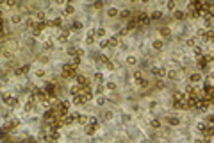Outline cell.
I'll use <instances>...</instances> for the list:
<instances>
[{"mask_svg": "<svg viewBox=\"0 0 214 143\" xmlns=\"http://www.w3.org/2000/svg\"><path fill=\"white\" fill-rule=\"evenodd\" d=\"M184 16H186V14L182 13V11H175V18H177V20H184Z\"/></svg>", "mask_w": 214, "mask_h": 143, "instance_id": "obj_33", "label": "cell"}, {"mask_svg": "<svg viewBox=\"0 0 214 143\" xmlns=\"http://www.w3.org/2000/svg\"><path fill=\"white\" fill-rule=\"evenodd\" d=\"M77 82H79V86H88V79L84 75H79L77 74Z\"/></svg>", "mask_w": 214, "mask_h": 143, "instance_id": "obj_19", "label": "cell"}, {"mask_svg": "<svg viewBox=\"0 0 214 143\" xmlns=\"http://www.w3.org/2000/svg\"><path fill=\"white\" fill-rule=\"evenodd\" d=\"M211 98H205V97H200L198 98V106H196V109L198 111H202V113H203V111H207L209 109V106H211Z\"/></svg>", "mask_w": 214, "mask_h": 143, "instance_id": "obj_7", "label": "cell"}, {"mask_svg": "<svg viewBox=\"0 0 214 143\" xmlns=\"http://www.w3.org/2000/svg\"><path fill=\"white\" fill-rule=\"evenodd\" d=\"M45 48H46V50H52V48H54V43H52V41H46V43H45Z\"/></svg>", "mask_w": 214, "mask_h": 143, "instance_id": "obj_37", "label": "cell"}, {"mask_svg": "<svg viewBox=\"0 0 214 143\" xmlns=\"http://www.w3.org/2000/svg\"><path fill=\"white\" fill-rule=\"evenodd\" d=\"M207 141H209V140H196L195 143H207Z\"/></svg>", "mask_w": 214, "mask_h": 143, "instance_id": "obj_49", "label": "cell"}, {"mask_svg": "<svg viewBox=\"0 0 214 143\" xmlns=\"http://www.w3.org/2000/svg\"><path fill=\"white\" fill-rule=\"evenodd\" d=\"M200 36H202V39H203V41H212V38H214V34H212V29L202 30V32H200Z\"/></svg>", "mask_w": 214, "mask_h": 143, "instance_id": "obj_10", "label": "cell"}, {"mask_svg": "<svg viewBox=\"0 0 214 143\" xmlns=\"http://www.w3.org/2000/svg\"><path fill=\"white\" fill-rule=\"evenodd\" d=\"M195 54H196V56H200V57L203 56V52H202V48H200V47H196V48H195Z\"/></svg>", "mask_w": 214, "mask_h": 143, "instance_id": "obj_42", "label": "cell"}, {"mask_svg": "<svg viewBox=\"0 0 214 143\" xmlns=\"http://www.w3.org/2000/svg\"><path fill=\"white\" fill-rule=\"evenodd\" d=\"M66 14H73V6H66Z\"/></svg>", "mask_w": 214, "mask_h": 143, "instance_id": "obj_40", "label": "cell"}, {"mask_svg": "<svg viewBox=\"0 0 214 143\" xmlns=\"http://www.w3.org/2000/svg\"><path fill=\"white\" fill-rule=\"evenodd\" d=\"M98 63H102V65H109V59H107L105 56H100V59H98Z\"/></svg>", "mask_w": 214, "mask_h": 143, "instance_id": "obj_30", "label": "cell"}, {"mask_svg": "<svg viewBox=\"0 0 214 143\" xmlns=\"http://www.w3.org/2000/svg\"><path fill=\"white\" fill-rule=\"evenodd\" d=\"M152 72H154V75L155 77H162V75H164V68H154V70H152Z\"/></svg>", "mask_w": 214, "mask_h": 143, "instance_id": "obj_21", "label": "cell"}, {"mask_svg": "<svg viewBox=\"0 0 214 143\" xmlns=\"http://www.w3.org/2000/svg\"><path fill=\"white\" fill-rule=\"evenodd\" d=\"M198 98H200V97H187V107L196 109V106H198Z\"/></svg>", "mask_w": 214, "mask_h": 143, "instance_id": "obj_16", "label": "cell"}, {"mask_svg": "<svg viewBox=\"0 0 214 143\" xmlns=\"http://www.w3.org/2000/svg\"><path fill=\"white\" fill-rule=\"evenodd\" d=\"M168 124H171V125H177V124H178V118H175V116L171 118V116H170V118H168Z\"/></svg>", "mask_w": 214, "mask_h": 143, "instance_id": "obj_31", "label": "cell"}, {"mask_svg": "<svg viewBox=\"0 0 214 143\" xmlns=\"http://www.w3.org/2000/svg\"><path fill=\"white\" fill-rule=\"evenodd\" d=\"M152 18H154V20H157V18H161V13H159V11H155V13H152Z\"/></svg>", "mask_w": 214, "mask_h": 143, "instance_id": "obj_43", "label": "cell"}, {"mask_svg": "<svg viewBox=\"0 0 214 143\" xmlns=\"http://www.w3.org/2000/svg\"><path fill=\"white\" fill-rule=\"evenodd\" d=\"M187 45H189V47H195V45H196V39H195V38L187 39Z\"/></svg>", "mask_w": 214, "mask_h": 143, "instance_id": "obj_39", "label": "cell"}, {"mask_svg": "<svg viewBox=\"0 0 214 143\" xmlns=\"http://www.w3.org/2000/svg\"><path fill=\"white\" fill-rule=\"evenodd\" d=\"M95 80H96V84H102V82H104V75H102V74H96V75H95Z\"/></svg>", "mask_w": 214, "mask_h": 143, "instance_id": "obj_28", "label": "cell"}, {"mask_svg": "<svg viewBox=\"0 0 214 143\" xmlns=\"http://www.w3.org/2000/svg\"><path fill=\"white\" fill-rule=\"evenodd\" d=\"M71 95H73V104L80 106V104H84V102L91 100L93 91H91L88 86H73L71 88Z\"/></svg>", "mask_w": 214, "mask_h": 143, "instance_id": "obj_1", "label": "cell"}, {"mask_svg": "<svg viewBox=\"0 0 214 143\" xmlns=\"http://www.w3.org/2000/svg\"><path fill=\"white\" fill-rule=\"evenodd\" d=\"M107 14H109V16H116V14H118V11H116V9H109Z\"/></svg>", "mask_w": 214, "mask_h": 143, "instance_id": "obj_41", "label": "cell"}, {"mask_svg": "<svg viewBox=\"0 0 214 143\" xmlns=\"http://www.w3.org/2000/svg\"><path fill=\"white\" fill-rule=\"evenodd\" d=\"M25 109H27V111H32V109H34V100H29L27 104H25Z\"/></svg>", "mask_w": 214, "mask_h": 143, "instance_id": "obj_27", "label": "cell"}, {"mask_svg": "<svg viewBox=\"0 0 214 143\" xmlns=\"http://www.w3.org/2000/svg\"><path fill=\"white\" fill-rule=\"evenodd\" d=\"M152 127L159 129V127H161V122H159V120H152Z\"/></svg>", "mask_w": 214, "mask_h": 143, "instance_id": "obj_36", "label": "cell"}, {"mask_svg": "<svg viewBox=\"0 0 214 143\" xmlns=\"http://www.w3.org/2000/svg\"><path fill=\"white\" fill-rule=\"evenodd\" d=\"M104 102H105V98H104V97H98V100H96V104H98V106H102Z\"/></svg>", "mask_w": 214, "mask_h": 143, "instance_id": "obj_44", "label": "cell"}, {"mask_svg": "<svg viewBox=\"0 0 214 143\" xmlns=\"http://www.w3.org/2000/svg\"><path fill=\"white\" fill-rule=\"evenodd\" d=\"M136 18H137V23H143V25H148V23H150V18H148L145 13H139Z\"/></svg>", "mask_w": 214, "mask_h": 143, "instance_id": "obj_14", "label": "cell"}, {"mask_svg": "<svg viewBox=\"0 0 214 143\" xmlns=\"http://www.w3.org/2000/svg\"><path fill=\"white\" fill-rule=\"evenodd\" d=\"M70 29L71 30H80V29H82V23H80V22H73V25H71Z\"/></svg>", "mask_w": 214, "mask_h": 143, "instance_id": "obj_26", "label": "cell"}, {"mask_svg": "<svg viewBox=\"0 0 214 143\" xmlns=\"http://www.w3.org/2000/svg\"><path fill=\"white\" fill-rule=\"evenodd\" d=\"M118 14H120L121 18H130V16H132V13L129 11V9H125V11H121V13H118Z\"/></svg>", "mask_w": 214, "mask_h": 143, "instance_id": "obj_25", "label": "cell"}, {"mask_svg": "<svg viewBox=\"0 0 214 143\" xmlns=\"http://www.w3.org/2000/svg\"><path fill=\"white\" fill-rule=\"evenodd\" d=\"M200 80V74H193L191 75V82H198Z\"/></svg>", "mask_w": 214, "mask_h": 143, "instance_id": "obj_34", "label": "cell"}, {"mask_svg": "<svg viewBox=\"0 0 214 143\" xmlns=\"http://www.w3.org/2000/svg\"><path fill=\"white\" fill-rule=\"evenodd\" d=\"M46 25H52V27H61V25H63V20H61V18H54L52 22H46Z\"/></svg>", "mask_w": 214, "mask_h": 143, "instance_id": "obj_18", "label": "cell"}, {"mask_svg": "<svg viewBox=\"0 0 214 143\" xmlns=\"http://www.w3.org/2000/svg\"><path fill=\"white\" fill-rule=\"evenodd\" d=\"M168 77H170V79H175L177 75H175V74H173V72H168Z\"/></svg>", "mask_w": 214, "mask_h": 143, "instance_id": "obj_46", "label": "cell"}, {"mask_svg": "<svg viewBox=\"0 0 214 143\" xmlns=\"http://www.w3.org/2000/svg\"><path fill=\"white\" fill-rule=\"evenodd\" d=\"M116 45H118V38H116V36H113L111 39H107V47H113V48H114Z\"/></svg>", "mask_w": 214, "mask_h": 143, "instance_id": "obj_20", "label": "cell"}, {"mask_svg": "<svg viewBox=\"0 0 214 143\" xmlns=\"http://www.w3.org/2000/svg\"><path fill=\"white\" fill-rule=\"evenodd\" d=\"M68 54L71 56V57H82V50H79V48H75V47H70L68 48Z\"/></svg>", "mask_w": 214, "mask_h": 143, "instance_id": "obj_12", "label": "cell"}, {"mask_svg": "<svg viewBox=\"0 0 214 143\" xmlns=\"http://www.w3.org/2000/svg\"><path fill=\"white\" fill-rule=\"evenodd\" d=\"M66 39H68V30H63V32L59 34V41H61V43H64Z\"/></svg>", "mask_w": 214, "mask_h": 143, "instance_id": "obj_24", "label": "cell"}, {"mask_svg": "<svg viewBox=\"0 0 214 143\" xmlns=\"http://www.w3.org/2000/svg\"><path fill=\"white\" fill-rule=\"evenodd\" d=\"M77 120L75 115H64V116H61V125H70V124H73V122Z\"/></svg>", "mask_w": 214, "mask_h": 143, "instance_id": "obj_9", "label": "cell"}, {"mask_svg": "<svg viewBox=\"0 0 214 143\" xmlns=\"http://www.w3.org/2000/svg\"><path fill=\"white\" fill-rule=\"evenodd\" d=\"M96 125H98V120L96 118H88V124H86V134H95L96 131Z\"/></svg>", "mask_w": 214, "mask_h": 143, "instance_id": "obj_6", "label": "cell"}, {"mask_svg": "<svg viewBox=\"0 0 214 143\" xmlns=\"http://www.w3.org/2000/svg\"><path fill=\"white\" fill-rule=\"evenodd\" d=\"M63 77H64V79L77 77V66H75V65H71V63L64 65V66H63Z\"/></svg>", "mask_w": 214, "mask_h": 143, "instance_id": "obj_4", "label": "cell"}, {"mask_svg": "<svg viewBox=\"0 0 214 143\" xmlns=\"http://www.w3.org/2000/svg\"><path fill=\"white\" fill-rule=\"evenodd\" d=\"M202 132H203V136H205V140H209L212 136V124H205V127L202 129Z\"/></svg>", "mask_w": 214, "mask_h": 143, "instance_id": "obj_13", "label": "cell"}, {"mask_svg": "<svg viewBox=\"0 0 214 143\" xmlns=\"http://www.w3.org/2000/svg\"><path fill=\"white\" fill-rule=\"evenodd\" d=\"M27 72H29V65H25V66H22V68H18L16 74H18V75H25Z\"/></svg>", "mask_w": 214, "mask_h": 143, "instance_id": "obj_22", "label": "cell"}, {"mask_svg": "<svg viewBox=\"0 0 214 143\" xmlns=\"http://www.w3.org/2000/svg\"><path fill=\"white\" fill-rule=\"evenodd\" d=\"M211 61H212V56H202V57H198V68L200 70H205Z\"/></svg>", "mask_w": 214, "mask_h": 143, "instance_id": "obj_8", "label": "cell"}, {"mask_svg": "<svg viewBox=\"0 0 214 143\" xmlns=\"http://www.w3.org/2000/svg\"><path fill=\"white\" fill-rule=\"evenodd\" d=\"M168 9H170V11H173V9H175V2H168Z\"/></svg>", "mask_w": 214, "mask_h": 143, "instance_id": "obj_45", "label": "cell"}, {"mask_svg": "<svg viewBox=\"0 0 214 143\" xmlns=\"http://www.w3.org/2000/svg\"><path fill=\"white\" fill-rule=\"evenodd\" d=\"M161 34H162V36H170V30H168L166 27H162V29H161Z\"/></svg>", "mask_w": 214, "mask_h": 143, "instance_id": "obj_38", "label": "cell"}, {"mask_svg": "<svg viewBox=\"0 0 214 143\" xmlns=\"http://www.w3.org/2000/svg\"><path fill=\"white\" fill-rule=\"evenodd\" d=\"M32 100L34 102H39V104H43V106H48L50 104V97L45 93V89L41 88H32Z\"/></svg>", "mask_w": 214, "mask_h": 143, "instance_id": "obj_2", "label": "cell"}, {"mask_svg": "<svg viewBox=\"0 0 214 143\" xmlns=\"http://www.w3.org/2000/svg\"><path fill=\"white\" fill-rule=\"evenodd\" d=\"M4 102H5V104H7L9 107H13V106H16V104H18V100H16L13 95H5V97H4Z\"/></svg>", "mask_w": 214, "mask_h": 143, "instance_id": "obj_15", "label": "cell"}, {"mask_svg": "<svg viewBox=\"0 0 214 143\" xmlns=\"http://www.w3.org/2000/svg\"><path fill=\"white\" fill-rule=\"evenodd\" d=\"M104 34H105V30H104V29H96V30H95V36H98V38H102Z\"/></svg>", "mask_w": 214, "mask_h": 143, "instance_id": "obj_32", "label": "cell"}, {"mask_svg": "<svg viewBox=\"0 0 214 143\" xmlns=\"http://www.w3.org/2000/svg\"><path fill=\"white\" fill-rule=\"evenodd\" d=\"M100 47H102V48H105V47H107V39H105V41H100Z\"/></svg>", "mask_w": 214, "mask_h": 143, "instance_id": "obj_47", "label": "cell"}, {"mask_svg": "<svg viewBox=\"0 0 214 143\" xmlns=\"http://www.w3.org/2000/svg\"><path fill=\"white\" fill-rule=\"evenodd\" d=\"M154 48L155 50H161L162 48V41H159V39H157V41H154Z\"/></svg>", "mask_w": 214, "mask_h": 143, "instance_id": "obj_35", "label": "cell"}, {"mask_svg": "<svg viewBox=\"0 0 214 143\" xmlns=\"http://www.w3.org/2000/svg\"><path fill=\"white\" fill-rule=\"evenodd\" d=\"M134 79H136V82H137L139 86H146V80H145V77L141 75V72H136V74H134Z\"/></svg>", "mask_w": 214, "mask_h": 143, "instance_id": "obj_17", "label": "cell"}, {"mask_svg": "<svg viewBox=\"0 0 214 143\" xmlns=\"http://www.w3.org/2000/svg\"><path fill=\"white\" fill-rule=\"evenodd\" d=\"M173 106H175L177 109H187V95L184 93H175L173 95Z\"/></svg>", "mask_w": 214, "mask_h": 143, "instance_id": "obj_3", "label": "cell"}, {"mask_svg": "<svg viewBox=\"0 0 214 143\" xmlns=\"http://www.w3.org/2000/svg\"><path fill=\"white\" fill-rule=\"evenodd\" d=\"M107 89L113 91V89H114V84H113V82H109V84H107Z\"/></svg>", "mask_w": 214, "mask_h": 143, "instance_id": "obj_48", "label": "cell"}, {"mask_svg": "<svg viewBox=\"0 0 214 143\" xmlns=\"http://www.w3.org/2000/svg\"><path fill=\"white\" fill-rule=\"evenodd\" d=\"M88 118H89V116L80 115V116H77V122H79V124H82V125H86V124H88Z\"/></svg>", "mask_w": 214, "mask_h": 143, "instance_id": "obj_23", "label": "cell"}, {"mask_svg": "<svg viewBox=\"0 0 214 143\" xmlns=\"http://www.w3.org/2000/svg\"><path fill=\"white\" fill-rule=\"evenodd\" d=\"M43 89H45V93H46L48 97H54V95H55V84H54V82H48Z\"/></svg>", "mask_w": 214, "mask_h": 143, "instance_id": "obj_11", "label": "cell"}, {"mask_svg": "<svg viewBox=\"0 0 214 143\" xmlns=\"http://www.w3.org/2000/svg\"><path fill=\"white\" fill-rule=\"evenodd\" d=\"M93 41H95V30H91L88 34V43H93Z\"/></svg>", "mask_w": 214, "mask_h": 143, "instance_id": "obj_29", "label": "cell"}, {"mask_svg": "<svg viewBox=\"0 0 214 143\" xmlns=\"http://www.w3.org/2000/svg\"><path fill=\"white\" fill-rule=\"evenodd\" d=\"M54 111H55L59 116H64V115H68V111H70V104H68V102H64V100H61V102H57V104H55Z\"/></svg>", "mask_w": 214, "mask_h": 143, "instance_id": "obj_5", "label": "cell"}]
</instances>
